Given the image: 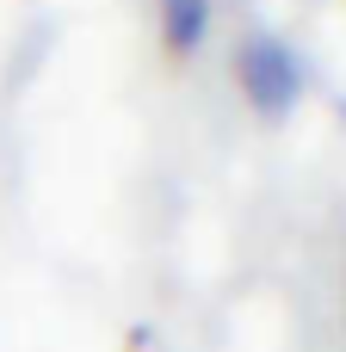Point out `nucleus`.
Instances as JSON below:
<instances>
[{"label":"nucleus","mask_w":346,"mask_h":352,"mask_svg":"<svg viewBox=\"0 0 346 352\" xmlns=\"http://www.w3.org/2000/svg\"><path fill=\"white\" fill-rule=\"evenodd\" d=\"M235 80H241V99L260 111V118H285L297 99H303V62L285 37L272 31H254L241 50H235Z\"/></svg>","instance_id":"f257e3e1"},{"label":"nucleus","mask_w":346,"mask_h":352,"mask_svg":"<svg viewBox=\"0 0 346 352\" xmlns=\"http://www.w3.org/2000/svg\"><path fill=\"white\" fill-rule=\"evenodd\" d=\"M155 19L173 56H192L210 37V0H155Z\"/></svg>","instance_id":"f03ea898"}]
</instances>
